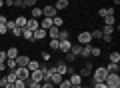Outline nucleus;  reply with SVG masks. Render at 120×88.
Returning a JSON list of instances; mask_svg holds the SVG:
<instances>
[{
	"instance_id": "1",
	"label": "nucleus",
	"mask_w": 120,
	"mask_h": 88,
	"mask_svg": "<svg viewBox=\"0 0 120 88\" xmlns=\"http://www.w3.org/2000/svg\"><path fill=\"white\" fill-rule=\"evenodd\" d=\"M106 76H108L106 68L104 66H96L94 70H92V74H90V86H94V84H98V82H104Z\"/></svg>"
},
{
	"instance_id": "2",
	"label": "nucleus",
	"mask_w": 120,
	"mask_h": 88,
	"mask_svg": "<svg viewBox=\"0 0 120 88\" xmlns=\"http://www.w3.org/2000/svg\"><path fill=\"white\" fill-rule=\"evenodd\" d=\"M104 84H106L108 88H120V76L114 74V72H108L106 80H104Z\"/></svg>"
},
{
	"instance_id": "3",
	"label": "nucleus",
	"mask_w": 120,
	"mask_h": 88,
	"mask_svg": "<svg viewBox=\"0 0 120 88\" xmlns=\"http://www.w3.org/2000/svg\"><path fill=\"white\" fill-rule=\"evenodd\" d=\"M52 68H54L60 76H68V64H66L64 60H56V62L52 64Z\"/></svg>"
},
{
	"instance_id": "4",
	"label": "nucleus",
	"mask_w": 120,
	"mask_h": 88,
	"mask_svg": "<svg viewBox=\"0 0 120 88\" xmlns=\"http://www.w3.org/2000/svg\"><path fill=\"white\" fill-rule=\"evenodd\" d=\"M42 16L44 18H54V16H58V10H56L52 4H46L42 8Z\"/></svg>"
},
{
	"instance_id": "5",
	"label": "nucleus",
	"mask_w": 120,
	"mask_h": 88,
	"mask_svg": "<svg viewBox=\"0 0 120 88\" xmlns=\"http://www.w3.org/2000/svg\"><path fill=\"white\" fill-rule=\"evenodd\" d=\"M92 70H94V66H92V60H86V62H84V68H82V70L78 72V74H80L82 78H84V76H86V78H90Z\"/></svg>"
},
{
	"instance_id": "6",
	"label": "nucleus",
	"mask_w": 120,
	"mask_h": 88,
	"mask_svg": "<svg viewBox=\"0 0 120 88\" xmlns=\"http://www.w3.org/2000/svg\"><path fill=\"white\" fill-rule=\"evenodd\" d=\"M78 44H92V36H90L88 30H84V32L78 34Z\"/></svg>"
},
{
	"instance_id": "7",
	"label": "nucleus",
	"mask_w": 120,
	"mask_h": 88,
	"mask_svg": "<svg viewBox=\"0 0 120 88\" xmlns=\"http://www.w3.org/2000/svg\"><path fill=\"white\" fill-rule=\"evenodd\" d=\"M14 74H16V78L24 80V82L30 78V72H28V68H16V70H14Z\"/></svg>"
},
{
	"instance_id": "8",
	"label": "nucleus",
	"mask_w": 120,
	"mask_h": 88,
	"mask_svg": "<svg viewBox=\"0 0 120 88\" xmlns=\"http://www.w3.org/2000/svg\"><path fill=\"white\" fill-rule=\"evenodd\" d=\"M28 62H30V58L26 54H18L16 56V66L18 68H26V66H28Z\"/></svg>"
},
{
	"instance_id": "9",
	"label": "nucleus",
	"mask_w": 120,
	"mask_h": 88,
	"mask_svg": "<svg viewBox=\"0 0 120 88\" xmlns=\"http://www.w3.org/2000/svg\"><path fill=\"white\" fill-rule=\"evenodd\" d=\"M70 46H72V42H70V38L68 40H60V46H58V52H70Z\"/></svg>"
},
{
	"instance_id": "10",
	"label": "nucleus",
	"mask_w": 120,
	"mask_h": 88,
	"mask_svg": "<svg viewBox=\"0 0 120 88\" xmlns=\"http://www.w3.org/2000/svg\"><path fill=\"white\" fill-rule=\"evenodd\" d=\"M42 76H44V72L42 70H40V68H38V70H34V72H30V80H32V82H42Z\"/></svg>"
},
{
	"instance_id": "11",
	"label": "nucleus",
	"mask_w": 120,
	"mask_h": 88,
	"mask_svg": "<svg viewBox=\"0 0 120 88\" xmlns=\"http://www.w3.org/2000/svg\"><path fill=\"white\" fill-rule=\"evenodd\" d=\"M32 34H34V42H36V40H44V38L48 36V32H46L44 28H36Z\"/></svg>"
},
{
	"instance_id": "12",
	"label": "nucleus",
	"mask_w": 120,
	"mask_h": 88,
	"mask_svg": "<svg viewBox=\"0 0 120 88\" xmlns=\"http://www.w3.org/2000/svg\"><path fill=\"white\" fill-rule=\"evenodd\" d=\"M26 28L34 32L36 28H40V20H36V18H28V22H26Z\"/></svg>"
},
{
	"instance_id": "13",
	"label": "nucleus",
	"mask_w": 120,
	"mask_h": 88,
	"mask_svg": "<svg viewBox=\"0 0 120 88\" xmlns=\"http://www.w3.org/2000/svg\"><path fill=\"white\" fill-rule=\"evenodd\" d=\"M68 80H70V84H72V86H76V84H82V76L78 74V72H72V74L68 76Z\"/></svg>"
},
{
	"instance_id": "14",
	"label": "nucleus",
	"mask_w": 120,
	"mask_h": 88,
	"mask_svg": "<svg viewBox=\"0 0 120 88\" xmlns=\"http://www.w3.org/2000/svg\"><path fill=\"white\" fill-rule=\"evenodd\" d=\"M6 60H8V56H6V50H0V74L6 70Z\"/></svg>"
},
{
	"instance_id": "15",
	"label": "nucleus",
	"mask_w": 120,
	"mask_h": 88,
	"mask_svg": "<svg viewBox=\"0 0 120 88\" xmlns=\"http://www.w3.org/2000/svg\"><path fill=\"white\" fill-rule=\"evenodd\" d=\"M30 18H36V20H40V18H42V8H38V6H32V8H30Z\"/></svg>"
},
{
	"instance_id": "16",
	"label": "nucleus",
	"mask_w": 120,
	"mask_h": 88,
	"mask_svg": "<svg viewBox=\"0 0 120 88\" xmlns=\"http://www.w3.org/2000/svg\"><path fill=\"white\" fill-rule=\"evenodd\" d=\"M104 68H106L108 72H114V74H118V72H120V64L118 62H108Z\"/></svg>"
},
{
	"instance_id": "17",
	"label": "nucleus",
	"mask_w": 120,
	"mask_h": 88,
	"mask_svg": "<svg viewBox=\"0 0 120 88\" xmlns=\"http://www.w3.org/2000/svg\"><path fill=\"white\" fill-rule=\"evenodd\" d=\"M26 22H28V18H26V16H22V14H20L18 18H14V24H16L18 28H26Z\"/></svg>"
},
{
	"instance_id": "18",
	"label": "nucleus",
	"mask_w": 120,
	"mask_h": 88,
	"mask_svg": "<svg viewBox=\"0 0 120 88\" xmlns=\"http://www.w3.org/2000/svg\"><path fill=\"white\" fill-rule=\"evenodd\" d=\"M90 52H92V44H82V58H90Z\"/></svg>"
},
{
	"instance_id": "19",
	"label": "nucleus",
	"mask_w": 120,
	"mask_h": 88,
	"mask_svg": "<svg viewBox=\"0 0 120 88\" xmlns=\"http://www.w3.org/2000/svg\"><path fill=\"white\" fill-rule=\"evenodd\" d=\"M54 8L58 10V12H60V10H66V8H68V0H56Z\"/></svg>"
},
{
	"instance_id": "20",
	"label": "nucleus",
	"mask_w": 120,
	"mask_h": 88,
	"mask_svg": "<svg viewBox=\"0 0 120 88\" xmlns=\"http://www.w3.org/2000/svg\"><path fill=\"white\" fill-rule=\"evenodd\" d=\"M110 14H116V10H114V8H100V10H98V16H100V18L110 16Z\"/></svg>"
},
{
	"instance_id": "21",
	"label": "nucleus",
	"mask_w": 120,
	"mask_h": 88,
	"mask_svg": "<svg viewBox=\"0 0 120 88\" xmlns=\"http://www.w3.org/2000/svg\"><path fill=\"white\" fill-rule=\"evenodd\" d=\"M50 82H52V84H54V86H58V84H60V82H62V76H60V74H58V72H56V70H54V72H52V76H50Z\"/></svg>"
},
{
	"instance_id": "22",
	"label": "nucleus",
	"mask_w": 120,
	"mask_h": 88,
	"mask_svg": "<svg viewBox=\"0 0 120 88\" xmlns=\"http://www.w3.org/2000/svg\"><path fill=\"white\" fill-rule=\"evenodd\" d=\"M114 24H116V14L104 16V26H114Z\"/></svg>"
},
{
	"instance_id": "23",
	"label": "nucleus",
	"mask_w": 120,
	"mask_h": 88,
	"mask_svg": "<svg viewBox=\"0 0 120 88\" xmlns=\"http://www.w3.org/2000/svg\"><path fill=\"white\" fill-rule=\"evenodd\" d=\"M26 68H28V72H34V70H38V68H40V62H38V60H30Z\"/></svg>"
},
{
	"instance_id": "24",
	"label": "nucleus",
	"mask_w": 120,
	"mask_h": 88,
	"mask_svg": "<svg viewBox=\"0 0 120 88\" xmlns=\"http://www.w3.org/2000/svg\"><path fill=\"white\" fill-rule=\"evenodd\" d=\"M70 52L76 54L78 58H80V54H82V44H72V46H70Z\"/></svg>"
},
{
	"instance_id": "25",
	"label": "nucleus",
	"mask_w": 120,
	"mask_h": 88,
	"mask_svg": "<svg viewBox=\"0 0 120 88\" xmlns=\"http://www.w3.org/2000/svg\"><path fill=\"white\" fill-rule=\"evenodd\" d=\"M22 38H24V40H34V34H32V30H28V28H24L22 30Z\"/></svg>"
},
{
	"instance_id": "26",
	"label": "nucleus",
	"mask_w": 120,
	"mask_h": 88,
	"mask_svg": "<svg viewBox=\"0 0 120 88\" xmlns=\"http://www.w3.org/2000/svg\"><path fill=\"white\" fill-rule=\"evenodd\" d=\"M16 58H8L6 60V70H16Z\"/></svg>"
},
{
	"instance_id": "27",
	"label": "nucleus",
	"mask_w": 120,
	"mask_h": 88,
	"mask_svg": "<svg viewBox=\"0 0 120 88\" xmlns=\"http://www.w3.org/2000/svg\"><path fill=\"white\" fill-rule=\"evenodd\" d=\"M58 46H60V40H58V38H50V50L52 52H58Z\"/></svg>"
},
{
	"instance_id": "28",
	"label": "nucleus",
	"mask_w": 120,
	"mask_h": 88,
	"mask_svg": "<svg viewBox=\"0 0 120 88\" xmlns=\"http://www.w3.org/2000/svg\"><path fill=\"white\" fill-rule=\"evenodd\" d=\"M76 60H78L76 54H72V52H66V58H64L66 64H72V62H76Z\"/></svg>"
},
{
	"instance_id": "29",
	"label": "nucleus",
	"mask_w": 120,
	"mask_h": 88,
	"mask_svg": "<svg viewBox=\"0 0 120 88\" xmlns=\"http://www.w3.org/2000/svg\"><path fill=\"white\" fill-rule=\"evenodd\" d=\"M46 32H48V38H58V32H60V28L52 26V28H48V30H46Z\"/></svg>"
},
{
	"instance_id": "30",
	"label": "nucleus",
	"mask_w": 120,
	"mask_h": 88,
	"mask_svg": "<svg viewBox=\"0 0 120 88\" xmlns=\"http://www.w3.org/2000/svg\"><path fill=\"white\" fill-rule=\"evenodd\" d=\"M6 56H8V58H16V56H18V48L16 46H10L8 50H6Z\"/></svg>"
},
{
	"instance_id": "31",
	"label": "nucleus",
	"mask_w": 120,
	"mask_h": 88,
	"mask_svg": "<svg viewBox=\"0 0 120 88\" xmlns=\"http://www.w3.org/2000/svg\"><path fill=\"white\" fill-rule=\"evenodd\" d=\"M90 36H92V40H98V38H102V30H100V28L90 30Z\"/></svg>"
},
{
	"instance_id": "32",
	"label": "nucleus",
	"mask_w": 120,
	"mask_h": 88,
	"mask_svg": "<svg viewBox=\"0 0 120 88\" xmlns=\"http://www.w3.org/2000/svg\"><path fill=\"white\" fill-rule=\"evenodd\" d=\"M68 38H70L68 30H66V28H60V32H58V40H68Z\"/></svg>"
},
{
	"instance_id": "33",
	"label": "nucleus",
	"mask_w": 120,
	"mask_h": 88,
	"mask_svg": "<svg viewBox=\"0 0 120 88\" xmlns=\"http://www.w3.org/2000/svg\"><path fill=\"white\" fill-rule=\"evenodd\" d=\"M108 58H110V62H118V64H120V52H118V50L110 52V56H108Z\"/></svg>"
},
{
	"instance_id": "34",
	"label": "nucleus",
	"mask_w": 120,
	"mask_h": 88,
	"mask_svg": "<svg viewBox=\"0 0 120 88\" xmlns=\"http://www.w3.org/2000/svg\"><path fill=\"white\" fill-rule=\"evenodd\" d=\"M62 24H64V20H62L60 16H54V18H52V26H56V28H60Z\"/></svg>"
},
{
	"instance_id": "35",
	"label": "nucleus",
	"mask_w": 120,
	"mask_h": 88,
	"mask_svg": "<svg viewBox=\"0 0 120 88\" xmlns=\"http://www.w3.org/2000/svg\"><path fill=\"white\" fill-rule=\"evenodd\" d=\"M36 6V0H22V8H32Z\"/></svg>"
},
{
	"instance_id": "36",
	"label": "nucleus",
	"mask_w": 120,
	"mask_h": 88,
	"mask_svg": "<svg viewBox=\"0 0 120 88\" xmlns=\"http://www.w3.org/2000/svg\"><path fill=\"white\" fill-rule=\"evenodd\" d=\"M100 30H102V34H114V26H102V28H100Z\"/></svg>"
},
{
	"instance_id": "37",
	"label": "nucleus",
	"mask_w": 120,
	"mask_h": 88,
	"mask_svg": "<svg viewBox=\"0 0 120 88\" xmlns=\"http://www.w3.org/2000/svg\"><path fill=\"white\" fill-rule=\"evenodd\" d=\"M70 86H72V84H70L68 78H62V82L58 84V88H70Z\"/></svg>"
},
{
	"instance_id": "38",
	"label": "nucleus",
	"mask_w": 120,
	"mask_h": 88,
	"mask_svg": "<svg viewBox=\"0 0 120 88\" xmlns=\"http://www.w3.org/2000/svg\"><path fill=\"white\" fill-rule=\"evenodd\" d=\"M98 56H100V48L92 46V52H90V58H98Z\"/></svg>"
},
{
	"instance_id": "39",
	"label": "nucleus",
	"mask_w": 120,
	"mask_h": 88,
	"mask_svg": "<svg viewBox=\"0 0 120 88\" xmlns=\"http://www.w3.org/2000/svg\"><path fill=\"white\" fill-rule=\"evenodd\" d=\"M26 86V82H24V80H20V78H16V80H14V88H24Z\"/></svg>"
},
{
	"instance_id": "40",
	"label": "nucleus",
	"mask_w": 120,
	"mask_h": 88,
	"mask_svg": "<svg viewBox=\"0 0 120 88\" xmlns=\"http://www.w3.org/2000/svg\"><path fill=\"white\" fill-rule=\"evenodd\" d=\"M22 30H24V28H18V26H16V28H12L10 32H12L14 36H16V38H20V36H22Z\"/></svg>"
},
{
	"instance_id": "41",
	"label": "nucleus",
	"mask_w": 120,
	"mask_h": 88,
	"mask_svg": "<svg viewBox=\"0 0 120 88\" xmlns=\"http://www.w3.org/2000/svg\"><path fill=\"white\" fill-rule=\"evenodd\" d=\"M40 58H42L44 62H50V60H52V56H50V52H42V54H40Z\"/></svg>"
},
{
	"instance_id": "42",
	"label": "nucleus",
	"mask_w": 120,
	"mask_h": 88,
	"mask_svg": "<svg viewBox=\"0 0 120 88\" xmlns=\"http://www.w3.org/2000/svg\"><path fill=\"white\" fill-rule=\"evenodd\" d=\"M102 40H104V42H108V44H110V42L114 40V36H112V34H102Z\"/></svg>"
},
{
	"instance_id": "43",
	"label": "nucleus",
	"mask_w": 120,
	"mask_h": 88,
	"mask_svg": "<svg viewBox=\"0 0 120 88\" xmlns=\"http://www.w3.org/2000/svg\"><path fill=\"white\" fill-rule=\"evenodd\" d=\"M6 32H8V28H6V22H0V34L4 36Z\"/></svg>"
},
{
	"instance_id": "44",
	"label": "nucleus",
	"mask_w": 120,
	"mask_h": 88,
	"mask_svg": "<svg viewBox=\"0 0 120 88\" xmlns=\"http://www.w3.org/2000/svg\"><path fill=\"white\" fill-rule=\"evenodd\" d=\"M6 28H8V30L16 28V24H14V20H6Z\"/></svg>"
},
{
	"instance_id": "45",
	"label": "nucleus",
	"mask_w": 120,
	"mask_h": 88,
	"mask_svg": "<svg viewBox=\"0 0 120 88\" xmlns=\"http://www.w3.org/2000/svg\"><path fill=\"white\" fill-rule=\"evenodd\" d=\"M40 88H54L52 82H40Z\"/></svg>"
},
{
	"instance_id": "46",
	"label": "nucleus",
	"mask_w": 120,
	"mask_h": 88,
	"mask_svg": "<svg viewBox=\"0 0 120 88\" xmlns=\"http://www.w3.org/2000/svg\"><path fill=\"white\" fill-rule=\"evenodd\" d=\"M90 88H108V86L104 82H98V84H94V86H90Z\"/></svg>"
},
{
	"instance_id": "47",
	"label": "nucleus",
	"mask_w": 120,
	"mask_h": 88,
	"mask_svg": "<svg viewBox=\"0 0 120 88\" xmlns=\"http://www.w3.org/2000/svg\"><path fill=\"white\" fill-rule=\"evenodd\" d=\"M4 88H14V82H8V84H4Z\"/></svg>"
},
{
	"instance_id": "48",
	"label": "nucleus",
	"mask_w": 120,
	"mask_h": 88,
	"mask_svg": "<svg viewBox=\"0 0 120 88\" xmlns=\"http://www.w3.org/2000/svg\"><path fill=\"white\" fill-rule=\"evenodd\" d=\"M70 88H82V84H76V86H70Z\"/></svg>"
},
{
	"instance_id": "49",
	"label": "nucleus",
	"mask_w": 120,
	"mask_h": 88,
	"mask_svg": "<svg viewBox=\"0 0 120 88\" xmlns=\"http://www.w3.org/2000/svg\"><path fill=\"white\" fill-rule=\"evenodd\" d=\"M2 6H4V0H0V8H2Z\"/></svg>"
},
{
	"instance_id": "50",
	"label": "nucleus",
	"mask_w": 120,
	"mask_h": 88,
	"mask_svg": "<svg viewBox=\"0 0 120 88\" xmlns=\"http://www.w3.org/2000/svg\"><path fill=\"white\" fill-rule=\"evenodd\" d=\"M114 4H116V6H118V4H120V0H114Z\"/></svg>"
},
{
	"instance_id": "51",
	"label": "nucleus",
	"mask_w": 120,
	"mask_h": 88,
	"mask_svg": "<svg viewBox=\"0 0 120 88\" xmlns=\"http://www.w3.org/2000/svg\"><path fill=\"white\" fill-rule=\"evenodd\" d=\"M82 88H90V86H82Z\"/></svg>"
},
{
	"instance_id": "52",
	"label": "nucleus",
	"mask_w": 120,
	"mask_h": 88,
	"mask_svg": "<svg viewBox=\"0 0 120 88\" xmlns=\"http://www.w3.org/2000/svg\"><path fill=\"white\" fill-rule=\"evenodd\" d=\"M24 88H28V86H24Z\"/></svg>"
}]
</instances>
